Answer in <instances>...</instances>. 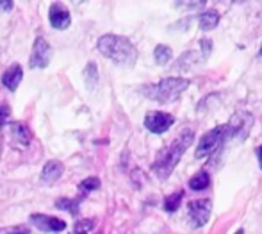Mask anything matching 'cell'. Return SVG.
<instances>
[{
	"instance_id": "cb8c5ba5",
	"label": "cell",
	"mask_w": 262,
	"mask_h": 234,
	"mask_svg": "<svg viewBox=\"0 0 262 234\" xmlns=\"http://www.w3.org/2000/svg\"><path fill=\"white\" fill-rule=\"evenodd\" d=\"M9 114H11L9 106H0V127L6 124V120H7V116H9Z\"/></svg>"
},
{
	"instance_id": "3957f363",
	"label": "cell",
	"mask_w": 262,
	"mask_h": 234,
	"mask_svg": "<svg viewBox=\"0 0 262 234\" xmlns=\"http://www.w3.org/2000/svg\"><path fill=\"white\" fill-rule=\"evenodd\" d=\"M191 84L189 79L184 77H166L159 81L157 84H148L141 88V93L150 100H156L159 104H173L180 99V95L187 90Z\"/></svg>"
},
{
	"instance_id": "6da1fadb",
	"label": "cell",
	"mask_w": 262,
	"mask_h": 234,
	"mask_svg": "<svg viewBox=\"0 0 262 234\" xmlns=\"http://www.w3.org/2000/svg\"><path fill=\"white\" fill-rule=\"evenodd\" d=\"M194 141V132L191 129L182 131L169 145H166L162 150H159L156 161L152 165V172L157 176V179L164 181L171 176V172L175 170V166L179 165L180 158L184 155V152L193 145Z\"/></svg>"
},
{
	"instance_id": "ffe728a7",
	"label": "cell",
	"mask_w": 262,
	"mask_h": 234,
	"mask_svg": "<svg viewBox=\"0 0 262 234\" xmlns=\"http://www.w3.org/2000/svg\"><path fill=\"white\" fill-rule=\"evenodd\" d=\"M100 188V179L98 177H88L84 179L82 183L79 184V189L82 193H90V191H95V189Z\"/></svg>"
},
{
	"instance_id": "484cf974",
	"label": "cell",
	"mask_w": 262,
	"mask_h": 234,
	"mask_svg": "<svg viewBox=\"0 0 262 234\" xmlns=\"http://www.w3.org/2000/svg\"><path fill=\"white\" fill-rule=\"evenodd\" d=\"M257 158H259V165H260V168H262V145L259 148H257Z\"/></svg>"
},
{
	"instance_id": "2e32d148",
	"label": "cell",
	"mask_w": 262,
	"mask_h": 234,
	"mask_svg": "<svg viewBox=\"0 0 262 234\" xmlns=\"http://www.w3.org/2000/svg\"><path fill=\"white\" fill-rule=\"evenodd\" d=\"M209 184H210V177L207 172H204V170L194 173V177L189 179V188L194 189V191H202V189L209 188Z\"/></svg>"
},
{
	"instance_id": "8992f818",
	"label": "cell",
	"mask_w": 262,
	"mask_h": 234,
	"mask_svg": "<svg viewBox=\"0 0 262 234\" xmlns=\"http://www.w3.org/2000/svg\"><path fill=\"white\" fill-rule=\"evenodd\" d=\"M253 125V116L246 111L241 113H235L232 116V120L227 124V138H246L248 134V129Z\"/></svg>"
},
{
	"instance_id": "5bb4252c",
	"label": "cell",
	"mask_w": 262,
	"mask_h": 234,
	"mask_svg": "<svg viewBox=\"0 0 262 234\" xmlns=\"http://www.w3.org/2000/svg\"><path fill=\"white\" fill-rule=\"evenodd\" d=\"M198 24H200L202 31H212V29H216L217 24H220V13L214 9L205 11V13H202L200 16H198Z\"/></svg>"
},
{
	"instance_id": "e0dca14e",
	"label": "cell",
	"mask_w": 262,
	"mask_h": 234,
	"mask_svg": "<svg viewBox=\"0 0 262 234\" xmlns=\"http://www.w3.org/2000/svg\"><path fill=\"white\" fill-rule=\"evenodd\" d=\"M154 57H156V63H157V65L164 66V65H168V63L171 61L173 50H171L169 47H166V45H157V47H156V50H154Z\"/></svg>"
},
{
	"instance_id": "8fae6325",
	"label": "cell",
	"mask_w": 262,
	"mask_h": 234,
	"mask_svg": "<svg viewBox=\"0 0 262 234\" xmlns=\"http://www.w3.org/2000/svg\"><path fill=\"white\" fill-rule=\"evenodd\" d=\"M9 136L13 140L14 147L18 145L20 148H27L32 138L31 131H29V127L24 122H13V124H9Z\"/></svg>"
},
{
	"instance_id": "9c48e42d",
	"label": "cell",
	"mask_w": 262,
	"mask_h": 234,
	"mask_svg": "<svg viewBox=\"0 0 262 234\" xmlns=\"http://www.w3.org/2000/svg\"><path fill=\"white\" fill-rule=\"evenodd\" d=\"M31 224L43 232H62L66 229V222L61 218L50 217V215H31Z\"/></svg>"
},
{
	"instance_id": "ac0fdd59",
	"label": "cell",
	"mask_w": 262,
	"mask_h": 234,
	"mask_svg": "<svg viewBox=\"0 0 262 234\" xmlns=\"http://www.w3.org/2000/svg\"><path fill=\"white\" fill-rule=\"evenodd\" d=\"M182 197H184L182 189H179V191H175V193H171L169 197H166V199H164V211H168V213H173V211L179 209Z\"/></svg>"
},
{
	"instance_id": "9a60e30c",
	"label": "cell",
	"mask_w": 262,
	"mask_h": 234,
	"mask_svg": "<svg viewBox=\"0 0 262 234\" xmlns=\"http://www.w3.org/2000/svg\"><path fill=\"white\" fill-rule=\"evenodd\" d=\"M54 206L57 207V209L68 211V213H72L73 217H77V215H79L80 199H57Z\"/></svg>"
},
{
	"instance_id": "d4e9b609",
	"label": "cell",
	"mask_w": 262,
	"mask_h": 234,
	"mask_svg": "<svg viewBox=\"0 0 262 234\" xmlns=\"http://www.w3.org/2000/svg\"><path fill=\"white\" fill-rule=\"evenodd\" d=\"M13 9V2L11 0H0V11H11Z\"/></svg>"
},
{
	"instance_id": "277c9868",
	"label": "cell",
	"mask_w": 262,
	"mask_h": 234,
	"mask_svg": "<svg viewBox=\"0 0 262 234\" xmlns=\"http://www.w3.org/2000/svg\"><path fill=\"white\" fill-rule=\"evenodd\" d=\"M225 138H227V125H217L212 131H209L207 134H204L202 140L198 141L196 152H194L196 159H202V158H205V155H209L210 152H214Z\"/></svg>"
},
{
	"instance_id": "5b68a950",
	"label": "cell",
	"mask_w": 262,
	"mask_h": 234,
	"mask_svg": "<svg viewBox=\"0 0 262 234\" xmlns=\"http://www.w3.org/2000/svg\"><path fill=\"white\" fill-rule=\"evenodd\" d=\"M52 59V48H50L49 42L41 36H38L32 45L31 59H29V66L31 68H47Z\"/></svg>"
},
{
	"instance_id": "4316f807",
	"label": "cell",
	"mask_w": 262,
	"mask_h": 234,
	"mask_svg": "<svg viewBox=\"0 0 262 234\" xmlns=\"http://www.w3.org/2000/svg\"><path fill=\"white\" fill-rule=\"evenodd\" d=\"M259 55H260V57H262V45H260V50H259Z\"/></svg>"
},
{
	"instance_id": "83f0119b",
	"label": "cell",
	"mask_w": 262,
	"mask_h": 234,
	"mask_svg": "<svg viewBox=\"0 0 262 234\" xmlns=\"http://www.w3.org/2000/svg\"><path fill=\"white\" fill-rule=\"evenodd\" d=\"M235 234H243V231H237V232H235Z\"/></svg>"
},
{
	"instance_id": "4fadbf2b",
	"label": "cell",
	"mask_w": 262,
	"mask_h": 234,
	"mask_svg": "<svg viewBox=\"0 0 262 234\" xmlns=\"http://www.w3.org/2000/svg\"><path fill=\"white\" fill-rule=\"evenodd\" d=\"M64 172V165L61 161H49L41 170V181L45 184H54Z\"/></svg>"
},
{
	"instance_id": "d6986e66",
	"label": "cell",
	"mask_w": 262,
	"mask_h": 234,
	"mask_svg": "<svg viewBox=\"0 0 262 234\" xmlns=\"http://www.w3.org/2000/svg\"><path fill=\"white\" fill-rule=\"evenodd\" d=\"M84 79H86L88 88H95V84H97V81H98V73H97L95 63H90V65L86 66V70H84Z\"/></svg>"
},
{
	"instance_id": "ba28073f",
	"label": "cell",
	"mask_w": 262,
	"mask_h": 234,
	"mask_svg": "<svg viewBox=\"0 0 262 234\" xmlns=\"http://www.w3.org/2000/svg\"><path fill=\"white\" fill-rule=\"evenodd\" d=\"M175 118L168 113H162V111H150L145 116V127L148 129L154 134H162L173 125Z\"/></svg>"
},
{
	"instance_id": "7a4b0ae2",
	"label": "cell",
	"mask_w": 262,
	"mask_h": 234,
	"mask_svg": "<svg viewBox=\"0 0 262 234\" xmlns=\"http://www.w3.org/2000/svg\"><path fill=\"white\" fill-rule=\"evenodd\" d=\"M98 50L114 61L116 65L134 66L138 61V50L132 45L130 40L116 34H105L98 40Z\"/></svg>"
},
{
	"instance_id": "7c38bea8",
	"label": "cell",
	"mask_w": 262,
	"mask_h": 234,
	"mask_svg": "<svg viewBox=\"0 0 262 234\" xmlns=\"http://www.w3.org/2000/svg\"><path fill=\"white\" fill-rule=\"evenodd\" d=\"M21 77H24V70H21V66L18 65V63H14V65H11L9 68L4 72L2 84L9 91H16V88L20 86V83H21Z\"/></svg>"
},
{
	"instance_id": "7402d4cb",
	"label": "cell",
	"mask_w": 262,
	"mask_h": 234,
	"mask_svg": "<svg viewBox=\"0 0 262 234\" xmlns=\"http://www.w3.org/2000/svg\"><path fill=\"white\" fill-rule=\"evenodd\" d=\"M0 234H31V231L25 225H16V227H0Z\"/></svg>"
},
{
	"instance_id": "44dd1931",
	"label": "cell",
	"mask_w": 262,
	"mask_h": 234,
	"mask_svg": "<svg viewBox=\"0 0 262 234\" xmlns=\"http://www.w3.org/2000/svg\"><path fill=\"white\" fill-rule=\"evenodd\" d=\"M95 227V220H79L73 227L72 234H88Z\"/></svg>"
},
{
	"instance_id": "603a6c76",
	"label": "cell",
	"mask_w": 262,
	"mask_h": 234,
	"mask_svg": "<svg viewBox=\"0 0 262 234\" xmlns=\"http://www.w3.org/2000/svg\"><path fill=\"white\" fill-rule=\"evenodd\" d=\"M200 45H202V57L204 59L209 57L210 50H212V42H210V40H202Z\"/></svg>"
},
{
	"instance_id": "52a82bcc",
	"label": "cell",
	"mask_w": 262,
	"mask_h": 234,
	"mask_svg": "<svg viewBox=\"0 0 262 234\" xmlns=\"http://www.w3.org/2000/svg\"><path fill=\"white\" fill-rule=\"evenodd\" d=\"M210 209H212V204L209 199H200L189 202V222L193 227H204L209 222Z\"/></svg>"
},
{
	"instance_id": "30bf717a",
	"label": "cell",
	"mask_w": 262,
	"mask_h": 234,
	"mask_svg": "<svg viewBox=\"0 0 262 234\" xmlns=\"http://www.w3.org/2000/svg\"><path fill=\"white\" fill-rule=\"evenodd\" d=\"M49 20H50V25H52L54 29H59V31H64V29H68L70 24H72L70 11L66 9L62 4H52V6H50Z\"/></svg>"
}]
</instances>
